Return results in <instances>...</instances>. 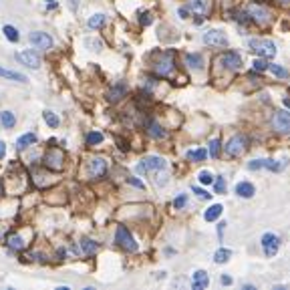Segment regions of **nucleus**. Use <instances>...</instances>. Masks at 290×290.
I'll use <instances>...</instances> for the list:
<instances>
[{
	"mask_svg": "<svg viewBox=\"0 0 290 290\" xmlns=\"http://www.w3.org/2000/svg\"><path fill=\"white\" fill-rule=\"evenodd\" d=\"M250 50L252 53H256L258 57H264V59H272V57H276V45L272 43V41H266V39H252L248 43Z\"/></svg>",
	"mask_w": 290,
	"mask_h": 290,
	"instance_id": "1",
	"label": "nucleus"
},
{
	"mask_svg": "<svg viewBox=\"0 0 290 290\" xmlns=\"http://www.w3.org/2000/svg\"><path fill=\"white\" fill-rule=\"evenodd\" d=\"M46 169H53V172H63L65 169V151L59 147H50L45 153V159H43Z\"/></svg>",
	"mask_w": 290,
	"mask_h": 290,
	"instance_id": "2",
	"label": "nucleus"
},
{
	"mask_svg": "<svg viewBox=\"0 0 290 290\" xmlns=\"http://www.w3.org/2000/svg\"><path fill=\"white\" fill-rule=\"evenodd\" d=\"M115 242L127 252H137V242H135V238L129 234L125 226H119L115 230Z\"/></svg>",
	"mask_w": 290,
	"mask_h": 290,
	"instance_id": "3",
	"label": "nucleus"
},
{
	"mask_svg": "<svg viewBox=\"0 0 290 290\" xmlns=\"http://www.w3.org/2000/svg\"><path fill=\"white\" fill-rule=\"evenodd\" d=\"M248 149V137L246 135H234V137L226 143V153L230 157H240Z\"/></svg>",
	"mask_w": 290,
	"mask_h": 290,
	"instance_id": "4",
	"label": "nucleus"
},
{
	"mask_svg": "<svg viewBox=\"0 0 290 290\" xmlns=\"http://www.w3.org/2000/svg\"><path fill=\"white\" fill-rule=\"evenodd\" d=\"M165 159H161V157H157V156H149V157H145L139 165H137V172L139 174H149V172H163L165 169Z\"/></svg>",
	"mask_w": 290,
	"mask_h": 290,
	"instance_id": "5",
	"label": "nucleus"
},
{
	"mask_svg": "<svg viewBox=\"0 0 290 290\" xmlns=\"http://www.w3.org/2000/svg\"><path fill=\"white\" fill-rule=\"evenodd\" d=\"M28 43L37 50H48L50 46H53V39H50L46 32H30Z\"/></svg>",
	"mask_w": 290,
	"mask_h": 290,
	"instance_id": "6",
	"label": "nucleus"
},
{
	"mask_svg": "<svg viewBox=\"0 0 290 290\" xmlns=\"http://www.w3.org/2000/svg\"><path fill=\"white\" fill-rule=\"evenodd\" d=\"M153 69H156V73L159 77H167L174 71V53H165L156 65H153Z\"/></svg>",
	"mask_w": 290,
	"mask_h": 290,
	"instance_id": "7",
	"label": "nucleus"
},
{
	"mask_svg": "<svg viewBox=\"0 0 290 290\" xmlns=\"http://www.w3.org/2000/svg\"><path fill=\"white\" fill-rule=\"evenodd\" d=\"M272 127L278 133H290V113L288 111H276L272 117Z\"/></svg>",
	"mask_w": 290,
	"mask_h": 290,
	"instance_id": "8",
	"label": "nucleus"
},
{
	"mask_svg": "<svg viewBox=\"0 0 290 290\" xmlns=\"http://www.w3.org/2000/svg\"><path fill=\"white\" fill-rule=\"evenodd\" d=\"M278 246H280V238L276 234H264L262 236V248H264V254L268 258H272L276 252H278Z\"/></svg>",
	"mask_w": 290,
	"mask_h": 290,
	"instance_id": "9",
	"label": "nucleus"
},
{
	"mask_svg": "<svg viewBox=\"0 0 290 290\" xmlns=\"http://www.w3.org/2000/svg\"><path fill=\"white\" fill-rule=\"evenodd\" d=\"M16 61L22 63L28 69H39L41 67V57L35 50H22V53H16Z\"/></svg>",
	"mask_w": 290,
	"mask_h": 290,
	"instance_id": "10",
	"label": "nucleus"
},
{
	"mask_svg": "<svg viewBox=\"0 0 290 290\" xmlns=\"http://www.w3.org/2000/svg\"><path fill=\"white\" fill-rule=\"evenodd\" d=\"M203 43L210 45V46H218V48L228 46V39L222 30H208L206 35H203Z\"/></svg>",
	"mask_w": 290,
	"mask_h": 290,
	"instance_id": "11",
	"label": "nucleus"
},
{
	"mask_svg": "<svg viewBox=\"0 0 290 290\" xmlns=\"http://www.w3.org/2000/svg\"><path fill=\"white\" fill-rule=\"evenodd\" d=\"M105 172H107V161L103 157H93L89 161V176H91V179L103 178Z\"/></svg>",
	"mask_w": 290,
	"mask_h": 290,
	"instance_id": "12",
	"label": "nucleus"
},
{
	"mask_svg": "<svg viewBox=\"0 0 290 290\" xmlns=\"http://www.w3.org/2000/svg\"><path fill=\"white\" fill-rule=\"evenodd\" d=\"M220 63L224 65L226 69H230V71H238L242 67V57L238 53H234V50H230V53H224L220 57Z\"/></svg>",
	"mask_w": 290,
	"mask_h": 290,
	"instance_id": "13",
	"label": "nucleus"
},
{
	"mask_svg": "<svg viewBox=\"0 0 290 290\" xmlns=\"http://www.w3.org/2000/svg\"><path fill=\"white\" fill-rule=\"evenodd\" d=\"M248 169H270V172H280L282 169V163L280 161H274V159H254L248 163Z\"/></svg>",
	"mask_w": 290,
	"mask_h": 290,
	"instance_id": "14",
	"label": "nucleus"
},
{
	"mask_svg": "<svg viewBox=\"0 0 290 290\" xmlns=\"http://www.w3.org/2000/svg\"><path fill=\"white\" fill-rule=\"evenodd\" d=\"M248 14L252 16V21H256L258 24H266L270 21V12L266 8H262V6H258V4H252L248 8Z\"/></svg>",
	"mask_w": 290,
	"mask_h": 290,
	"instance_id": "15",
	"label": "nucleus"
},
{
	"mask_svg": "<svg viewBox=\"0 0 290 290\" xmlns=\"http://www.w3.org/2000/svg\"><path fill=\"white\" fill-rule=\"evenodd\" d=\"M208 284H210L208 272H203V270L194 272V276H192V286H194V290H201V288H206Z\"/></svg>",
	"mask_w": 290,
	"mask_h": 290,
	"instance_id": "16",
	"label": "nucleus"
},
{
	"mask_svg": "<svg viewBox=\"0 0 290 290\" xmlns=\"http://www.w3.org/2000/svg\"><path fill=\"white\" fill-rule=\"evenodd\" d=\"M187 10H192L196 14H206L210 10V4H208V0H190L187 2Z\"/></svg>",
	"mask_w": 290,
	"mask_h": 290,
	"instance_id": "17",
	"label": "nucleus"
},
{
	"mask_svg": "<svg viewBox=\"0 0 290 290\" xmlns=\"http://www.w3.org/2000/svg\"><path fill=\"white\" fill-rule=\"evenodd\" d=\"M236 194L240 196V198L250 200V198L256 194V190H254V185H252V183H248V181H240V183L236 185Z\"/></svg>",
	"mask_w": 290,
	"mask_h": 290,
	"instance_id": "18",
	"label": "nucleus"
},
{
	"mask_svg": "<svg viewBox=\"0 0 290 290\" xmlns=\"http://www.w3.org/2000/svg\"><path fill=\"white\" fill-rule=\"evenodd\" d=\"M185 63L190 69H196V71H201L203 69V57L198 55V53H190V55H185Z\"/></svg>",
	"mask_w": 290,
	"mask_h": 290,
	"instance_id": "19",
	"label": "nucleus"
},
{
	"mask_svg": "<svg viewBox=\"0 0 290 290\" xmlns=\"http://www.w3.org/2000/svg\"><path fill=\"white\" fill-rule=\"evenodd\" d=\"M0 77H4L8 81H14V83H28L26 75H21V73H14L10 69H4V67H0Z\"/></svg>",
	"mask_w": 290,
	"mask_h": 290,
	"instance_id": "20",
	"label": "nucleus"
},
{
	"mask_svg": "<svg viewBox=\"0 0 290 290\" xmlns=\"http://www.w3.org/2000/svg\"><path fill=\"white\" fill-rule=\"evenodd\" d=\"M147 133L151 135L153 139H163L165 137V129H161V125L159 123H156V121H149V125H147Z\"/></svg>",
	"mask_w": 290,
	"mask_h": 290,
	"instance_id": "21",
	"label": "nucleus"
},
{
	"mask_svg": "<svg viewBox=\"0 0 290 290\" xmlns=\"http://www.w3.org/2000/svg\"><path fill=\"white\" fill-rule=\"evenodd\" d=\"M32 143H37V135L35 133H24V135H21V137H19V141H16V147H19V149H26Z\"/></svg>",
	"mask_w": 290,
	"mask_h": 290,
	"instance_id": "22",
	"label": "nucleus"
},
{
	"mask_svg": "<svg viewBox=\"0 0 290 290\" xmlns=\"http://www.w3.org/2000/svg\"><path fill=\"white\" fill-rule=\"evenodd\" d=\"M97 250H99V244H97V242L87 240V238H85V240H81V252H83L85 256H91V254H95Z\"/></svg>",
	"mask_w": 290,
	"mask_h": 290,
	"instance_id": "23",
	"label": "nucleus"
},
{
	"mask_svg": "<svg viewBox=\"0 0 290 290\" xmlns=\"http://www.w3.org/2000/svg\"><path fill=\"white\" fill-rule=\"evenodd\" d=\"M185 157L190 159V161H203L208 157V151L206 149H190L185 153Z\"/></svg>",
	"mask_w": 290,
	"mask_h": 290,
	"instance_id": "24",
	"label": "nucleus"
},
{
	"mask_svg": "<svg viewBox=\"0 0 290 290\" xmlns=\"http://www.w3.org/2000/svg\"><path fill=\"white\" fill-rule=\"evenodd\" d=\"M125 93H127V87H125V85H115V87L107 93V99H109V101H119Z\"/></svg>",
	"mask_w": 290,
	"mask_h": 290,
	"instance_id": "25",
	"label": "nucleus"
},
{
	"mask_svg": "<svg viewBox=\"0 0 290 290\" xmlns=\"http://www.w3.org/2000/svg\"><path fill=\"white\" fill-rule=\"evenodd\" d=\"M222 210H224V208H222L220 203H214L212 208H208V210H206V214H203V218H206L208 222H214V220H218V218L222 216Z\"/></svg>",
	"mask_w": 290,
	"mask_h": 290,
	"instance_id": "26",
	"label": "nucleus"
},
{
	"mask_svg": "<svg viewBox=\"0 0 290 290\" xmlns=\"http://www.w3.org/2000/svg\"><path fill=\"white\" fill-rule=\"evenodd\" d=\"M230 256H232V250H228V248H220V250L214 254V262H216V264H224V262L230 260Z\"/></svg>",
	"mask_w": 290,
	"mask_h": 290,
	"instance_id": "27",
	"label": "nucleus"
},
{
	"mask_svg": "<svg viewBox=\"0 0 290 290\" xmlns=\"http://www.w3.org/2000/svg\"><path fill=\"white\" fill-rule=\"evenodd\" d=\"M8 246H10L12 250H24V248H26L24 240H22V238H21V236H16V234L8 236Z\"/></svg>",
	"mask_w": 290,
	"mask_h": 290,
	"instance_id": "28",
	"label": "nucleus"
},
{
	"mask_svg": "<svg viewBox=\"0 0 290 290\" xmlns=\"http://www.w3.org/2000/svg\"><path fill=\"white\" fill-rule=\"evenodd\" d=\"M0 123H2L6 129H10V127H14L16 119H14V115L10 111H2V113H0Z\"/></svg>",
	"mask_w": 290,
	"mask_h": 290,
	"instance_id": "29",
	"label": "nucleus"
},
{
	"mask_svg": "<svg viewBox=\"0 0 290 290\" xmlns=\"http://www.w3.org/2000/svg\"><path fill=\"white\" fill-rule=\"evenodd\" d=\"M268 71L272 73V75H274V77H280V79H286L290 73L284 69V67H280V65H274V63H272V65H268Z\"/></svg>",
	"mask_w": 290,
	"mask_h": 290,
	"instance_id": "30",
	"label": "nucleus"
},
{
	"mask_svg": "<svg viewBox=\"0 0 290 290\" xmlns=\"http://www.w3.org/2000/svg\"><path fill=\"white\" fill-rule=\"evenodd\" d=\"M87 24H89V28H101L105 24V16L103 14H93L91 19L87 21Z\"/></svg>",
	"mask_w": 290,
	"mask_h": 290,
	"instance_id": "31",
	"label": "nucleus"
},
{
	"mask_svg": "<svg viewBox=\"0 0 290 290\" xmlns=\"http://www.w3.org/2000/svg\"><path fill=\"white\" fill-rule=\"evenodd\" d=\"M43 117H45V121H46V125H48V127H57V125L61 123V121H59V117H57L53 111H45V113H43Z\"/></svg>",
	"mask_w": 290,
	"mask_h": 290,
	"instance_id": "32",
	"label": "nucleus"
},
{
	"mask_svg": "<svg viewBox=\"0 0 290 290\" xmlns=\"http://www.w3.org/2000/svg\"><path fill=\"white\" fill-rule=\"evenodd\" d=\"M2 32H4V35H6V39H8L10 43H16V41H19V30H16L14 26H10V24H6Z\"/></svg>",
	"mask_w": 290,
	"mask_h": 290,
	"instance_id": "33",
	"label": "nucleus"
},
{
	"mask_svg": "<svg viewBox=\"0 0 290 290\" xmlns=\"http://www.w3.org/2000/svg\"><path fill=\"white\" fill-rule=\"evenodd\" d=\"M85 46H89V50H93V53H99L103 48V43L97 39H85Z\"/></svg>",
	"mask_w": 290,
	"mask_h": 290,
	"instance_id": "34",
	"label": "nucleus"
},
{
	"mask_svg": "<svg viewBox=\"0 0 290 290\" xmlns=\"http://www.w3.org/2000/svg\"><path fill=\"white\" fill-rule=\"evenodd\" d=\"M101 141H103V133L91 131V133L87 135V145H97V143H101Z\"/></svg>",
	"mask_w": 290,
	"mask_h": 290,
	"instance_id": "35",
	"label": "nucleus"
},
{
	"mask_svg": "<svg viewBox=\"0 0 290 290\" xmlns=\"http://www.w3.org/2000/svg\"><path fill=\"white\" fill-rule=\"evenodd\" d=\"M210 156L212 157H218L220 156V139H212L210 141Z\"/></svg>",
	"mask_w": 290,
	"mask_h": 290,
	"instance_id": "36",
	"label": "nucleus"
},
{
	"mask_svg": "<svg viewBox=\"0 0 290 290\" xmlns=\"http://www.w3.org/2000/svg\"><path fill=\"white\" fill-rule=\"evenodd\" d=\"M266 69H268V63H266L264 59H256V61H254V71L262 73V71H266Z\"/></svg>",
	"mask_w": 290,
	"mask_h": 290,
	"instance_id": "37",
	"label": "nucleus"
},
{
	"mask_svg": "<svg viewBox=\"0 0 290 290\" xmlns=\"http://www.w3.org/2000/svg\"><path fill=\"white\" fill-rule=\"evenodd\" d=\"M198 178H200V181H201L203 185H208V183H214V176H212L210 172H201V174H200Z\"/></svg>",
	"mask_w": 290,
	"mask_h": 290,
	"instance_id": "38",
	"label": "nucleus"
},
{
	"mask_svg": "<svg viewBox=\"0 0 290 290\" xmlns=\"http://www.w3.org/2000/svg\"><path fill=\"white\" fill-rule=\"evenodd\" d=\"M185 203H187V198L181 194V196H178L176 198V201H174V206H176V210H181L183 206H185Z\"/></svg>",
	"mask_w": 290,
	"mask_h": 290,
	"instance_id": "39",
	"label": "nucleus"
},
{
	"mask_svg": "<svg viewBox=\"0 0 290 290\" xmlns=\"http://www.w3.org/2000/svg\"><path fill=\"white\" fill-rule=\"evenodd\" d=\"M224 190H226V181H224V178H218V179H216V192L222 194Z\"/></svg>",
	"mask_w": 290,
	"mask_h": 290,
	"instance_id": "40",
	"label": "nucleus"
},
{
	"mask_svg": "<svg viewBox=\"0 0 290 290\" xmlns=\"http://www.w3.org/2000/svg\"><path fill=\"white\" fill-rule=\"evenodd\" d=\"M194 194H196V196H200L201 200H210V196H212V194H208V192L200 190V187H196V185H194Z\"/></svg>",
	"mask_w": 290,
	"mask_h": 290,
	"instance_id": "41",
	"label": "nucleus"
},
{
	"mask_svg": "<svg viewBox=\"0 0 290 290\" xmlns=\"http://www.w3.org/2000/svg\"><path fill=\"white\" fill-rule=\"evenodd\" d=\"M151 22H153L151 14H149V12H143V14H141V24H143V26H147V24H151Z\"/></svg>",
	"mask_w": 290,
	"mask_h": 290,
	"instance_id": "42",
	"label": "nucleus"
},
{
	"mask_svg": "<svg viewBox=\"0 0 290 290\" xmlns=\"http://www.w3.org/2000/svg\"><path fill=\"white\" fill-rule=\"evenodd\" d=\"M220 282H222V284H224V286H230V284H232V278L224 274V276H222V278H220Z\"/></svg>",
	"mask_w": 290,
	"mask_h": 290,
	"instance_id": "43",
	"label": "nucleus"
},
{
	"mask_svg": "<svg viewBox=\"0 0 290 290\" xmlns=\"http://www.w3.org/2000/svg\"><path fill=\"white\" fill-rule=\"evenodd\" d=\"M4 153H6V145H4L2 141H0V159L4 157Z\"/></svg>",
	"mask_w": 290,
	"mask_h": 290,
	"instance_id": "44",
	"label": "nucleus"
},
{
	"mask_svg": "<svg viewBox=\"0 0 290 290\" xmlns=\"http://www.w3.org/2000/svg\"><path fill=\"white\" fill-rule=\"evenodd\" d=\"M129 183H131V185H135V187H143V183H141V181H137V179H133V178L129 179Z\"/></svg>",
	"mask_w": 290,
	"mask_h": 290,
	"instance_id": "45",
	"label": "nucleus"
},
{
	"mask_svg": "<svg viewBox=\"0 0 290 290\" xmlns=\"http://www.w3.org/2000/svg\"><path fill=\"white\" fill-rule=\"evenodd\" d=\"M179 16H181V19H187V6L185 8H179Z\"/></svg>",
	"mask_w": 290,
	"mask_h": 290,
	"instance_id": "46",
	"label": "nucleus"
},
{
	"mask_svg": "<svg viewBox=\"0 0 290 290\" xmlns=\"http://www.w3.org/2000/svg\"><path fill=\"white\" fill-rule=\"evenodd\" d=\"M46 6H48V8H55L57 2H55V0H46Z\"/></svg>",
	"mask_w": 290,
	"mask_h": 290,
	"instance_id": "47",
	"label": "nucleus"
},
{
	"mask_svg": "<svg viewBox=\"0 0 290 290\" xmlns=\"http://www.w3.org/2000/svg\"><path fill=\"white\" fill-rule=\"evenodd\" d=\"M284 105H286V107H288V109H290V99H288V97H286V99H284Z\"/></svg>",
	"mask_w": 290,
	"mask_h": 290,
	"instance_id": "48",
	"label": "nucleus"
},
{
	"mask_svg": "<svg viewBox=\"0 0 290 290\" xmlns=\"http://www.w3.org/2000/svg\"><path fill=\"white\" fill-rule=\"evenodd\" d=\"M280 4H290V0H278Z\"/></svg>",
	"mask_w": 290,
	"mask_h": 290,
	"instance_id": "49",
	"label": "nucleus"
},
{
	"mask_svg": "<svg viewBox=\"0 0 290 290\" xmlns=\"http://www.w3.org/2000/svg\"><path fill=\"white\" fill-rule=\"evenodd\" d=\"M2 194H4V190H2V183H0V198H2Z\"/></svg>",
	"mask_w": 290,
	"mask_h": 290,
	"instance_id": "50",
	"label": "nucleus"
},
{
	"mask_svg": "<svg viewBox=\"0 0 290 290\" xmlns=\"http://www.w3.org/2000/svg\"><path fill=\"white\" fill-rule=\"evenodd\" d=\"M258 2H260V0H258Z\"/></svg>",
	"mask_w": 290,
	"mask_h": 290,
	"instance_id": "51",
	"label": "nucleus"
}]
</instances>
